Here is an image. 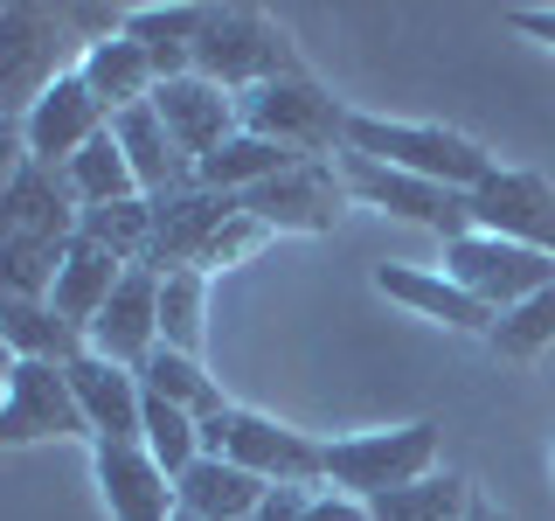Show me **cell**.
Wrapping results in <instances>:
<instances>
[{"label":"cell","instance_id":"d6a6232c","mask_svg":"<svg viewBox=\"0 0 555 521\" xmlns=\"http://www.w3.org/2000/svg\"><path fill=\"white\" fill-rule=\"evenodd\" d=\"M278 243V230L271 223H257L250 208H236L230 223H222L216 237H208V251L195 257V271H208V278H222V271H236V265H250V257H264Z\"/></svg>","mask_w":555,"mask_h":521},{"label":"cell","instance_id":"83f0119b","mask_svg":"<svg viewBox=\"0 0 555 521\" xmlns=\"http://www.w3.org/2000/svg\"><path fill=\"white\" fill-rule=\"evenodd\" d=\"M473 500H479V486L444 466V473H430L416 486H396V494L369 500V521H473Z\"/></svg>","mask_w":555,"mask_h":521},{"label":"cell","instance_id":"8d00e7d4","mask_svg":"<svg viewBox=\"0 0 555 521\" xmlns=\"http://www.w3.org/2000/svg\"><path fill=\"white\" fill-rule=\"evenodd\" d=\"M173 521H202V514H173Z\"/></svg>","mask_w":555,"mask_h":521},{"label":"cell","instance_id":"9c48e42d","mask_svg":"<svg viewBox=\"0 0 555 521\" xmlns=\"http://www.w3.org/2000/svg\"><path fill=\"white\" fill-rule=\"evenodd\" d=\"M98 445L91 417H83L69 369L49 361H8V390H0V445Z\"/></svg>","mask_w":555,"mask_h":521},{"label":"cell","instance_id":"cb8c5ba5","mask_svg":"<svg viewBox=\"0 0 555 521\" xmlns=\"http://www.w3.org/2000/svg\"><path fill=\"white\" fill-rule=\"evenodd\" d=\"M173 486H181V514H202V521H257V508L271 500V480L243 473L230 459H208V452Z\"/></svg>","mask_w":555,"mask_h":521},{"label":"cell","instance_id":"4316f807","mask_svg":"<svg viewBox=\"0 0 555 521\" xmlns=\"http://www.w3.org/2000/svg\"><path fill=\"white\" fill-rule=\"evenodd\" d=\"M77 237L98 243V251H112L126 271H146L153 265V195L83 208V216H77Z\"/></svg>","mask_w":555,"mask_h":521},{"label":"cell","instance_id":"8992f818","mask_svg":"<svg viewBox=\"0 0 555 521\" xmlns=\"http://www.w3.org/2000/svg\"><path fill=\"white\" fill-rule=\"evenodd\" d=\"M243 132L257 139H278V147L306 153V161H334L347 147V118H354V104L334 98L312 69H292V77L278 84H257V91H243Z\"/></svg>","mask_w":555,"mask_h":521},{"label":"cell","instance_id":"ba28073f","mask_svg":"<svg viewBox=\"0 0 555 521\" xmlns=\"http://www.w3.org/2000/svg\"><path fill=\"white\" fill-rule=\"evenodd\" d=\"M438 271L459 278V285L473 292L486 313H500V320L520 313L528 300H542V292L555 285V257L528 251V243H500V237H486V230L444 243V265Z\"/></svg>","mask_w":555,"mask_h":521},{"label":"cell","instance_id":"1f68e13d","mask_svg":"<svg viewBox=\"0 0 555 521\" xmlns=\"http://www.w3.org/2000/svg\"><path fill=\"white\" fill-rule=\"evenodd\" d=\"M139 445H146L153 459H160L167 473L181 480L188 466L202 459V417H188L181 404H167V396H146V424H139Z\"/></svg>","mask_w":555,"mask_h":521},{"label":"cell","instance_id":"5bb4252c","mask_svg":"<svg viewBox=\"0 0 555 521\" xmlns=\"http://www.w3.org/2000/svg\"><path fill=\"white\" fill-rule=\"evenodd\" d=\"M473 223L500 243H528V251L555 257V181L534 167H507L486 188H473Z\"/></svg>","mask_w":555,"mask_h":521},{"label":"cell","instance_id":"d6986e66","mask_svg":"<svg viewBox=\"0 0 555 521\" xmlns=\"http://www.w3.org/2000/svg\"><path fill=\"white\" fill-rule=\"evenodd\" d=\"M112 139L126 147V161H132V174H139V195L167 202V195H181V188H195V161L173 147L167 118L153 112V104H139V112H118V118H112Z\"/></svg>","mask_w":555,"mask_h":521},{"label":"cell","instance_id":"52a82bcc","mask_svg":"<svg viewBox=\"0 0 555 521\" xmlns=\"http://www.w3.org/2000/svg\"><path fill=\"white\" fill-rule=\"evenodd\" d=\"M347 195H354V208H375V216H396V223H416V230L459 243L473 237V195H459V188L444 181H424V174H403V167H382L369 161V153H334Z\"/></svg>","mask_w":555,"mask_h":521},{"label":"cell","instance_id":"3957f363","mask_svg":"<svg viewBox=\"0 0 555 521\" xmlns=\"http://www.w3.org/2000/svg\"><path fill=\"white\" fill-rule=\"evenodd\" d=\"M83 28L69 8H42V0H0V112L8 126L28 112L63 69H77Z\"/></svg>","mask_w":555,"mask_h":521},{"label":"cell","instance_id":"2e32d148","mask_svg":"<svg viewBox=\"0 0 555 521\" xmlns=\"http://www.w3.org/2000/svg\"><path fill=\"white\" fill-rule=\"evenodd\" d=\"M153 112L167 118L173 147H181L195 167L243 132V104L222 91V84H208V77H173V84H160V91H153Z\"/></svg>","mask_w":555,"mask_h":521},{"label":"cell","instance_id":"ffe728a7","mask_svg":"<svg viewBox=\"0 0 555 521\" xmlns=\"http://www.w3.org/2000/svg\"><path fill=\"white\" fill-rule=\"evenodd\" d=\"M69 390H77L83 417H91V439H139V424H146V382L132 369H118L104 355H83V361H69Z\"/></svg>","mask_w":555,"mask_h":521},{"label":"cell","instance_id":"603a6c76","mask_svg":"<svg viewBox=\"0 0 555 521\" xmlns=\"http://www.w3.org/2000/svg\"><path fill=\"white\" fill-rule=\"evenodd\" d=\"M202 22H208V0H153V8H132L126 35L153 56L160 84L173 77H195V42H202Z\"/></svg>","mask_w":555,"mask_h":521},{"label":"cell","instance_id":"836d02e7","mask_svg":"<svg viewBox=\"0 0 555 521\" xmlns=\"http://www.w3.org/2000/svg\"><path fill=\"white\" fill-rule=\"evenodd\" d=\"M312 494H320V486H271V500L257 508V521H306Z\"/></svg>","mask_w":555,"mask_h":521},{"label":"cell","instance_id":"9a60e30c","mask_svg":"<svg viewBox=\"0 0 555 521\" xmlns=\"http://www.w3.org/2000/svg\"><path fill=\"white\" fill-rule=\"evenodd\" d=\"M369 278H375V292L389 306H403V313H416V320L444 327V334L493 341V327H500V313H486L473 292H465L459 278H444L438 265H375Z\"/></svg>","mask_w":555,"mask_h":521},{"label":"cell","instance_id":"44dd1931","mask_svg":"<svg viewBox=\"0 0 555 521\" xmlns=\"http://www.w3.org/2000/svg\"><path fill=\"white\" fill-rule=\"evenodd\" d=\"M77 77L91 84V98L104 104V112H139V104H153V91H160V69H153V56L132 42V35H104V42H91L77 56Z\"/></svg>","mask_w":555,"mask_h":521},{"label":"cell","instance_id":"30bf717a","mask_svg":"<svg viewBox=\"0 0 555 521\" xmlns=\"http://www.w3.org/2000/svg\"><path fill=\"white\" fill-rule=\"evenodd\" d=\"M112 132V112L91 98V84L77 69H63L42 98L14 118V139H22V161H42V167H69L91 139Z\"/></svg>","mask_w":555,"mask_h":521},{"label":"cell","instance_id":"4fadbf2b","mask_svg":"<svg viewBox=\"0 0 555 521\" xmlns=\"http://www.w3.org/2000/svg\"><path fill=\"white\" fill-rule=\"evenodd\" d=\"M77 216H83V202H77V188H69V174L14 153L8 188H0V237H14V243H77Z\"/></svg>","mask_w":555,"mask_h":521},{"label":"cell","instance_id":"5b68a950","mask_svg":"<svg viewBox=\"0 0 555 521\" xmlns=\"http://www.w3.org/2000/svg\"><path fill=\"white\" fill-rule=\"evenodd\" d=\"M202 452L208 459H230L243 473L271 480V486H320V466H326V439L285 424V417H264L250 404H230L202 424Z\"/></svg>","mask_w":555,"mask_h":521},{"label":"cell","instance_id":"7402d4cb","mask_svg":"<svg viewBox=\"0 0 555 521\" xmlns=\"http://www.w3.org/2000/svg\"><path fill=\"white\" fill-rule=\"evenodd\" d=\"M0 347H8V361H49V369H69V361L91 355V334L69 327L49 300H0Z\"/></svg>","mask_w":555,"mask_h":521},{"label":"cell","instance_id":"e575fe53","mask_svg":"<svg viewBox=\"0 0 555 521\" xmlns=\"http://www.w3.org/2000/svg\"><path fill=\"white\" fill-rule=\"evenodd\" d=\"M507 28H520V35H534V42L555 49V8H507Z\"/></svg>","mask_w":555,"mask_h":521},{"label":"cell","instance_id":"ac0fdd59","mask_svg":"<svg viewBox=\"0 0 555 521\" xmlns=\"http://www.w3.org/2000/svg\"><path fill=\"white\" fill-rule=\"evenodd\" d=\"M236 195H216V188H181V195H167V202H153V265L146 271H181V265H195V257L208 251V237L222 230V223L236 216Z\"/></svg>","mask_w":555,"mask_h":521},{"label":"cell","instance_id":"7c38bea8","mask_svg":"<svg viewBox=\"0 0 555 521\" xmlns=\"http://www.w3.org/2000/svg\"><path fill=\"white\" fill-rule=\"evenodd\" d=\"M91 480H98V500L112 521H173L181 514V486L139 439H98Z\"/></svg>","mask_w":555,"mask_h":521},{"label":"cell","instance_id":"7a4b0ae2","mask_svg":"<svg viewBox=\"0 0 555 521\" xmlns=\"http://www.w3.org/2000/svg\"><path fill=\"white\" fill-rule=\"evenodd\" d=\"M444 424L438 417H410V424H389V431H347V439H326V466H320V486H334L347 500H382L396 486H416L430 473H444Z\"/></svg>","mask_w":555,"mask_h":521},{"label":"cell","instance_id":"8fae6325","mask_svg":"<svg viewBox=\"0 0 555 521\" xmlns=\"http://www.w3.org/2000/svg\"><path fill=\"white\" fill-rule=\"evenodd\" d=\"M243 208H250L257 223H271L278 237H326V230H340V216L354 208V195H347L334 161H299L292 174L250 188Z\"/></svg>","mask_w":555,"mask_h":521},{"label":"cell","instance_id":"f546056e","mask_svg":"<svg viewBox=\"0 0 555 521\" xmlns=\"http://www.w3.org/2000/svg\"><path fill=\"white\" fill-rule=\"evenodd\" d=\"M139 382H146V396H167V404H181L188 417H216V410H230V396H222V382L208 376V361L195 355H173V347H153V361L139 369Z\"/></svg>","mask_w":555,"mask_h":521},{"label":"cell","instance_id":"f1b7e54d","mask_svg":"<svg viewBox=\"0 0 555 521\" xmlns=\"http://www.w3.org/2000/svg\"><path fill=\"white\" fill-rule=\"evenodd\" d=\"M208 285H216V278L195 271V265L160 271V347L202 361V347H208Z\"/></svg>","mask_w":555,"mask_h":521},{"label":"cell","instance_id":"d590c367","mask_svg":"<svg viewBox=\"0 0 555 521\" xmlns=\"http://www.w3.org/2000/svg\"><path fill=\"white\" fill-rule=\"evenodd\" d=\"M473 521H514V514H507V508H500V500H493V494H479V500H473Z\"/></svg>","mask_w":555,"mask_h":521},{"label":"cell","instance_id":"d4e9b609","mask_svg":"<svg viewBox=\"0 0 555 521\" xmlns=\"http://www.w3.org/2000/svg\"><path fill=\"white\" fill-rule=\"evenodd\" d=\"M118 278H126V265H118L112 251H98V243L77 237V243H69V257H63V271H56V292H49V306H56L69 327H83V334H91V320L112 306Z\"/></svg>","mask_w":555,"mask_h":521},{"label":"cell","instance_id":"e0dca14e","mask_svg":"<svg viewBox=\"0 0 555 521\" xmlns=\"http://www.w3.org/2000/svg\"><path fill=\"white\" fill-rule=\"evenodd\" d=\"M153 347H160V271H126L112 306L91 320V355L139 376L153 361Z\"/></svg>","mask_w":555,"mask_h":521},{"label":"cell","instance_id":"6da1fadb","mask_svg":"<svg viewBox=\"0 0 555 521\" xmlns=\"http://www.w3.org/2000/svg\"><path fill=\"white\" fill-rule=\"evenodd\" d=\"M340 153H369L382 167H403V174H424V181H444L459 195H473L500 174V153L486 139L444 126V118H382V112H361L347 118V147Z\"/></svg>","mask_w":555,"mask_h":521},{"label":"cell","instance_id":"277c9868","mask_svg":"<svg viewBox=\"0 0 555 521\" xmlns=\"http://www.w3.org/2000/svg\"><path fill=\"white\" fill-rule=\"evenodd\" d=\"M292 69H306V56L292 49L285 22H271L264 8H243V0H208V22H202V42H195V77L243 98L257 84L292 77Z\"/></svg>","mask_w":555,"mask_h":521},{"label":"cell","instance_id":"4dcf8cb0","mask_svg":"<svg viewBox=\"0 0 555 521\" xmlns=\"http://www.w3.org/2000/svg\"><path fill=\"white\" fill-rule=\"evenodd\" d=\"M63 174H69V188H77V202H83V208L132 202V195H139V174H132L126 147H118L112 132H104V139H91V147H83V153H77V161H69Z\"/></svg>","mask_w":555,"mask_h":521},{"label":"cell","instance_id":"484cf974","mask_svg":"<svg viewBox=\"0 0 555 521\" xmlns=\"http://www.w3.org/2000/svg\"><path fill=\"white\" fill-rule=\"evenodd\" d=\"M306 153H292V147H278V139H257V132H236L222 153H208V161L195 167V181L202 188H216V195H250V188H264L278 181V174H292Z\"/></svg>","mask_w":555,"mask_h":521}]
</instances>
